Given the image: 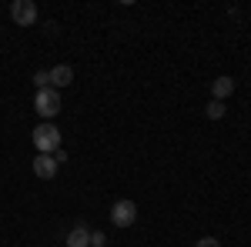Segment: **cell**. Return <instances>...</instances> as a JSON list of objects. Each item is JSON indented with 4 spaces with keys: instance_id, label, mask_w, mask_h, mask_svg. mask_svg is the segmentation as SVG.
<instances>
[{
    "instance_id": "obj_1",
    "label": "cell",
    "mask_w": 251,
    "mask_h": 247,
    "mask_svg": "<svg viewBox=\"0 0 251 247\" xmlns=\"http://www.w3.org/2000/svg\"><path fill=\"white\" fill-rule=\"evenodd\" d=\"M34 147H37L40 154H54L60 151V131L50 124V120H44V124H37V131H34Z\"/></svg>"
},
{
    "instance_id": "obj_2",
    "label": "cell",
    "mask_w": 251,
    "mask_h": 247,
    "mask_svg": "<svg viewBox=\"0 0 251 247\" xmlns=\"http://www.w3.org/2000/svg\"><path fill=\"white\" fill-rule=\"evenodd\" d=\"M34 111H37L44 120H54L60 111V94L54 90V87H47V90H37V97H34Z\"/></svg>"
},
{
    "instance_id": "obj_3",
    "label": "cell",
    "mask_w": 251,
    "mask_h": 247,
    "mask_svg": "<svg viewBox=\"0 0 251 247\" xmlns=\"http://www.w3.org/2000/svg\"><path fill=\"white\" fill-rule=\"evenodd\" d=\"M134 221H137V204L134 201L124 197V201H117L114 207H111V224H114V227H131Z\"/></svg>"
},
{
    "instance_id": "obj_4",
    "label": "cell",
    "mask_w": 251,
    "mask_h": 247,
    "mask_svg": "<svg viewBox=\"0 0 251 247\" xmlns=\"http://www.w3.org/2000/svg\"><path fill=\"white\" fill-rule=\"evenodd\" d=\"M10 17H14L17 27H30L37 20V3L34 0H14L10 3Z\"/></svg>"
},
{
    "instance_id": "obj_5",
    "label": "cell",
    "mask_w": 251,
    "mask_h": 247,
    "mask_svg": "<svg viewBox=\"0 0 251 247\" xmlns=\"http://www.w3.org/2000/svg\"><path fill=\"white\" fill-rule=\"evenodd\" d=\"M34 174H37L40 180H50V177L57 174V160H54V154H37V157H34Z\"/></svg>"
},
{
    "instance_id": "obj_6",
    "label": "cell",
    "mask_w": 251,
    "mask_h": 247,
    "mask_svg": "<svg viewBox=\"0 0 251 247\" xmlns=\"http://www.w3.org/2000/svg\"><path fill=\"white\" fill-rule=\"evenodd\" d=\"M67 84H74V67H71V64H57V67L50 70V87L60 90V87H67Z\"/></svg>"
},
{
    "instance_id": "obj_7",
    "label": "cell",
    "mask_w": 251,
    "mask_h": 247,
    "mask_svg": "<svg viewBox=\"0 0 251 247\" xmlns=\"http://www.w3.org/2000/svg\"><path fill=\"white\" fill-rule=\"evenodd\" d=\"M67 247H91V230L84 227V224H77V227L67 234V241H64Z\"/></svg>"
},
{
    "instance_id": "obj_8",
    "label": "cell",
    "mask_w": 251,
    "mask_h": 247,
    "mask_svg": "<svg viewBox=\"0 0 251 247\" xmlns=\"http://www.w3.org/2000/svg\"><path fill=\"white\" fill-rule=\"evenodd\" d=\"M231 90H234V80H231V77H218V80H211L214 100H221V104H225V97H231Z\"/></svg>"
},
{
    "instance_id": "obj_9",
    "label": "cell",
    "mask_w": 251,
    "mask_h": 247,
    "mask_svg": "<svg viewBox=\"0 0 251 247\" xmlns=\"http://www.w3.org/2000/svg\"><path fill=\"white\" fill-rule=\"evenodd\" d=\"M204 114L211 117V120H221V117H225V104H221V100H211V104L204 107Z\"/></svg>"
},
{
    "instance_id": "obj_10",
    "label": "cell",
    "mask_w": 251,
    "mask_h": 247,
    "mask_svg": "<svg viewBox=\"0 0 251 247\" xmlns=\"http://www.w3.org/2000/svg\"><path fill=\"white\" fill-rule=\"evenodd\" d=\"M34 84H37V90H47L50 87V70H37L34 74Z\"/></svg>"
},
{
    "instance_id": "obj_11",
    "label": "cell",
    "mask_w": 251,
    "mask_h": 247,
    "mask_svg": "<svg viewBox=\"0 0 251 247\" xmlns=\"http://www.w3.org/2000/svg\"><path fill=\"white\" fill-rule=\"evenodd\" d=\"M198 247H221V241H214V237H201Z\"/></svg>"
},
{
    "instance_id": "obj_12",
    "label": "cell",
    "mask_w": 251,
    "mask_h": 247,
    "mask_svg": "<svg viewBox=\"0 0 251 247\" xmlns=\"http://www.w3.org/2000/svg\"><path fill=\"white\" fill-rule=\"evenodd\" d=\"M54 160H57V167H60V164L67 160V151H54Z\"/></svg>"
},
{
    "instance_id": "obj_13",
    "label": "cell",
    "mask_w": 251,
    "mask_h": 247,
    "mask_svg": "<svg viewBox=\"0 0 251 247\" xmlns=\"http://www.w3.org/2000/svg\"><path fill=\"white\" fill-rule=\"evenodd\" d=\"M64 247H67V244H64Z\"/></svg>"
},
{
    "instance_id": "obj_14",
    "label": "cell",
    "mask_w": 251,
    "mask_h": 247,
    "mask_svg": "<svg viewBox=\"0 0 251 247\" xmlns=\"http://www.w3.org/2000/svg\"><path fill=\"white\" fill-rule=\"evenodd\" d=\"M104 247H107V244H104Z\"/></svg>"
}]
</instances>
